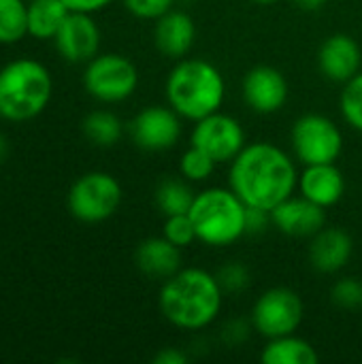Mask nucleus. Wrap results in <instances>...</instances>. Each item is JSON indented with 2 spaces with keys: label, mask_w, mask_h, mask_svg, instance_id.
<instances>
[{
  "label": "nucleus",
  "mask_w": 362,
  "mask_h": 364,
  "mask_svg": "<svg viewBox=\"0 0 362 364\" xmlns=\"http://www.w3.org/2000/svg\"><path fill=\"white\" fill-rule=\"evenodd\" d=\"M228 186L247 207L271 211L294 194L299 171L282 147L256 141L247 143L230 162Z\"/></svg>",
  "instance_id": "1"
},
{
  "label": "nucleus",
  "mask_w": 362,
  "mask_h": 364,
  "mask_svg": "<svg viewBox=\"0 0 362 364\" xmlns=\"http://www.w3.org/2000/svg\"><path fill=\"white\" fill-rule=\"evenodd\" d=\"M160 311L179 331H203L211 326L224 305V288L218 275L205 269H179L164 279L158 296Z\"/></svg>",
  "instance_id": "2"
},
{
  "label": "nucleus",
  "mask_w": 362,
  "mask_h": 364,
  "mask_svg": "<svg viewBox=\"0 0 362 364\" xmlns=\"http://www.w3.org/2000/svg\"><path fill=\"white\" fill-rule=\"evenodd\" d=\"M166 102L181 117L198 122L222 109L226 98V81L222 73L207 60H179L164 83Z\"/></svg>",
  "instance_id": "3"
},
{
  "label": "nucleus",
  "mask_w": 362,
  "mask_h": 364,
  "mask_svg": "<svg viewBox=\"0 0 362 364\" xmlns=\"http://www.w3.org/2000/svg\"><path fill=\"white\" fill-rule=\"evenodd\" d=\"M53 96L49 68L34 58H17L0 68V117L28 122L38 117Z\"/></svg>",
  "instance_id": "4"
},
{
  "label": "nucleus",
  "mask_w": 362,
  "mask_h": 364,
  "mask_svg": "<svg viewBox=\"0 0 362 364\" xmlns=\"http://www.w3.org/2000/svg\"><path fill=\"white\" fill-rule=\"evenodd\" d=\"M247 205L230 188H207L196 194L190 220L196 241L209 247H226L245 235Z\"/></svg>",
  "instance_id": "5"
},
{
  "label": "nucleus",
  "mask_w": 362,
  "mask_h": 364,
  "mask_svg": "<svg viewBox=\"0 0 362 364\" xmlns=\"http://www.w3.org/2000/svg\"><path fill=\"white\" fill-rule=\"evenodd\" d=\"M124 192L119 181L105 171L81 175L68 190L66 205L75 220L83 224H98L109 220L122 205Z\"/></svg>",
  "instance_id": "6"
},
{
  "label": "nucleus",
  "mask_w": 362,
  "mask_h": 364,
  "mask_svg": "<svg viewBox=\"0 0 362 364\" xmlns=\"http://www.w3.org/2000/svg\"><path fill=\"white\" fill-rule=\"evenodd\" d=\"M83 87L107 105L128 100L139 87V68L122 53H98L85 64Z\"/></svg>",
  "instance_id": "7"
},
{
  "label": "nucleus",
  "mask_w": 362,
  "mask_h": 364,
  "mask_svg": "<svg viewBox=\"0 0 362 364\" xmlns=\"http://www.w3.org/2000/svg\"><path fill=\"white\" fill-rule=\"evenodd\" d=\"M290 145L294 158L307 164L337 162L344 151V132L326 115L307 113L301 115L290 130Z\"/></svg>",
  "instance_id": "8"
},
{
  "label": "nucleus",
  "mask_w": 362,
  "mask_h": 364,
  "mask_svg": "<svg viewBox=\"0 0 362 364\" xmlns=\"http://www.w3.org/2000/svg\"><path fill=\"white\" fill-rule=\"evenodd\" d=\"M250 322L265 339L292 335L303 322V301L290 288H269L254 303Z\"/></svg>",
  "instance_id": "9"
},
{
  "label": "nucleus",
  "mask_w": 362,
  "mask_h": 364,
  "mask_svg": "<svg viewBox=\"0 0 362 364\" xmlns=\"http://www.w3.org/2000/svg\"><path fill=\"white\" fill-rule=\"evenodd\" d=\"M194 124L192 145L209 154L218 164L233 162L237 154L247 145L245 130L233 115L215 111Z\"/></svg>",
  "instance_id": "10"
},
{
  "label": "nucleus",
  "mask_w": 362,
  "mask_h": 364,
  "mask_svg": "<svg viewBox=\"0 0 362 364\" xmlns=\"http://www.w3.org/2000/svg\"><path fill=\"white\" fill-rule=\"evenodd\" d=\"M128 132L137 147L145 151H166L179 143L181 115L173 107H145L132 117Z\"/></svg>",
  "instance_id": "11"
},
{
  "label": "nucleus",
  "mask_w": 362,
  "mask_h": 364,
  "mask_svg": "<svg viewBox=\"0 0 362 364\" xmlns=\"http://www.w3.org/2000/svg\"><path fill=\"white\" fill-rule=\"evenodd\" d=\"M58 53L70 64H87L100 49V28L90 13L70 11L58 30L55 38Z\"/></svg>",
  "instance_id": "12"
},
{
  "label": "nucleus",
  "mask_w": 362,
  "mask_h": 364,
  "mask_svg": "<svg viewBox=\"0 0 362 364\" xmlns=\"http://www.w3.org/2000/svg\"><path fill=\"white\" fill-rule=\"evenodd\" d=\"M243 100L260 115L277 113L288 100V81L282 70L273 66H254L243 77Z\"/></svg>",
  "instance_id": "13"
},
{
  "label": "nucleus",
  "mask_w": 362,
  "mask_h": 364,
  "mask_svg": "<svg viewBox=\"0 0 362 364\" xmlns=\"http://www.w3.org/2000/svg\"><path fill=\"white\" fill-rule=\"evenodd\" d=\"M273 226L286 235L297 239H312L326 226V209L312 203L305 196H288L275 209H271Z\"/></svg>",
  "instance_id": "14"
},
{
  "label": "nucleus",
  "mask_w": 362,
  "mask_h": 364,
  "mask_svg": "<svg viewBox=\"0 0 362 364\" xmlns=\"http://www.w3.org/2000/svg\"><path fill=\"white\" fill-rule=\"evenodd\" d=\"M362 49L350 34H333L318 49V68L333 83H348L361 73Z\"/></svg>",
  "instance_id": "15"
},
{
  "label": "nucleus",
  "mask_w": 362,
  "mask_h": 364,
  "mask_svg": "<svg viewBox=\"0 0 362 364\" xmlns=\"http://www.w3.org/2000/svg\"><path fill=\"white\" fill-rule=\"evenodd\" d=\"M354 252V241L348 230L339 226H324L312 237L309 262L318 273L333 275L348 267Z\"/></svg>",
  "instance_id": "16"
},
{
  "label": "nucleus",
  "mask_w": 362,
  "mask_h": 364,
  "mask_svg": "<svg viewBox=\"0 0 362 364\" xmlns=\"http://www.w3.org/2000/svg\"><path fill=\"white\" fill-rule=\"evenodd\" d=\"M297 190L312 203L329 209L335 207L346 194V177L335 162L329 164H307L299 173Z\"/></svg>",
  "instance_id": "17"
},
{
  "label": "nucleus",
  "mask_w": 362,
  "mask_h": 364,
  "mask_svg": "<svg viewBox=\"0 0 362 364\" xmlns=\"http://www.w3.org/2000/svg\"><path fill=\"white\" fill-rule=\"evenodd\" d=\"M194 41H196V26L188 13L171 9L156 19L154 43L160 49V53L181 60L183 55L190 53Z\"/></svg>",
  "instance_id": "18"
},
{
  "label": "nucleus",
  "mask_w": 362,
  "mask_h": 364,
  "mask_svg": "<svg viewBox=\"0 0 362 364\" xmlns=\"http://www.w3.org/2000/svg\"><path fill=\"white\" fill-rule=\"evenodd\" d=\"M134 262L143 275L164 282L181 269V247L171 243L164 235L149 237L139 243Z\"/></svg>",
  "instance_id": "19"
},
{
  "label": "nucleus",
  "mask_w": 362,
  "mask_h": 364,
  "mask_svg": "<svg viewBox=\"0 0 362 364\" xmlns=\"http://www.w3.org/2000/svg\"><path fill=\"white\" fill-rule=\"evenodd\" d=\"M68 13L64 0H28V34L38 41H53Z\"/></svg>",
  "instance_id": "20"
},
{
  "label": "nucleus",
  "mask_w": 362,
  "mask_h": 364,
  "mask_svg": "<svg viewBox=\"0 0 362 364\" xmlns=\"http://www.w3.org/2000/svg\"><path fill=\"white\" fill-rule=\"evenodd\" d=\"M260 360L265 364H318L320 356L309 341L292 333V335L267 339Z\"/></svg>",
  "instance_id": "21"
},
{
  "label": "nucleus",
  "mask_w": 362,
  "mask_h": 364,
  "mask_svg": "<svg viewBox=\"0 0 362 364\" xmlns=\"http://www.w3.org/2000/svg\"><path fill=\"white\" fill-rule=\"evenodd\" d=\"M194 198L196 192L192 190V183L183 177H169L160 181V186L156 188V205L164 218L190 213Z\"/></svg>",
  "instance_id": "22"
},
{
  "label": "nucleus",
  "mask_w": 362,
  "mask_h": 364,
  "mask_svg": "<svg viewBox=\"0 0 362 364\" xmlns=\"http://www.w3.org/2000/svg\"><path fill=\"white\" fill-rule=\"evenodd\" d=\"M81 128H83L85 139L96 147H113L124 134L122 119L107 109H98V111L87 113Z\"/></svg>",
  "instance_id": "23"
},
{
  "label": "nucleus",
  "mask_w": 362,
  "mask_h": 364,
  "mask_svg": "<svg viewBox=\"0 0 362 364\" xmlns=\"http://www.w3.org/2000/svg\"><path fill=\"white\" fill-rule=\"evenodd\" d=\"M28 34V2L0 0V45H13Z\"/></svg>",
  "instance_id": "24"
},
{
  "label": "nucleus",
  "mask_w": 362,
  "mask_h": 364,
  "mask_svg": "<svg viewBox=\"0 0 362 364\" xmlns=\"http://www.w3.org/2000/svg\"><path fill=\"white\" fill-rule=\"evenodd\" d=\"M218 162L205 154L203 149L190 145V149H186L179 158V173L183 179H188L190 183H196V181H205L213 175Z\"/></svg>",
  "instance_id": "25"
},
{
  "label": "nucleus",
  "mask_w": 362,
  "mask_h": 364,
  "mask_svg": "<svg viewBox=\"0 0 362 364\" xmlns=\"http://www.w3.org/2000/svg\"><path fill=\"white\" fill-rule=\"evenodd\" d=\"M339 107L348 126L362 132V70L354 75L348 83H344Z\"/></svg>",
  "instance_id": "26"
},
{
  "label": "nucleus",
  "mask_w": 362,
  "mask_h": 364,
  "mask_svg": "<svg viewBox=\"0 0 362 364\" xmlns=\"http://www.w3.org/2000/svg\"><path fill=\"white\" fill-rule=\"evenodd\" d=\"M162 235L175 243L177 247H188L190 243L196 241V230L190 220V213H179V215H169L162 226Z\"/></svg>",
  "instance_id": "27"
},
{
  "label": "nucleus",
  "mask_w": 362,
  "mask_h": 364,
  "mask_svg": "<svg viewBox=\"0 0 362 364\" xmlns=\"http://www.w3.org/2000/svg\"><path fill=\"white\" fill-rule=\"evenodd\" d=\"M331 301L339 309L362 307V284L356 277H341L331 288Z\"/></svg>",
  "instance_id": "28"
},
{
  "label": "nucleus",
  "mask_w": 362,
  "mask_h": 364,
  "mask_svg": "<svg viewBox=\"0 0 362 364\" xmlns=\"http://www.w3.org/2000/svg\"><path fill=\"white\" fill-rule=\"evenodd\" d=\"M218 279H220L224 292H243L250 286V271L241 262H230L220 269Z\"/></svg>",
  "instance_id": "29"
},
{
  "label": "nucleus",
  "mask_w": 362,
  "mask_h": 364,
  "mask_svg": "<svg viewBox=\"0 0 362 364\" xmlns=\"http://www.w3.org/2000/svg\"><path fill=\"white\" fill-rule=\"evenodd\" d=\"M175 0H124V6L139 19H158L173 9Z\"/></svg>",
  "instance_id": "30"
},
{
  "label": "nucleus",
  "mask_w": 362,
  "mask_h": 364,
  "mask_svg": "<svg viewBox=\"0 0 362 364\" xmlns=\"http://www.w3.org/2000/svg\"><path fill=\"white\" fill-rule=\"evenodd\" d=\"M269 226H273L271 211L256 209V207H247V215H245V235H262V232H267Z\"/></svg>",
  "instance_id": "31"
},
{
  "label": "nucleus",
  "mask_w": 362,
  "mask_h": 364,
  "mask_svg": "<svg viewBox=\"0 0 362 364\" xmlns=\"http://www.w3.org/2000/svg\"><path fill=\"white\" fill-rule=\"evenodd\" d=\"M250 331H254L252 322L247 324V322H241V320H230V322L224 326L222 337H224V341H228L230 346H237V343H241V341L247 339Z\"/></svg>",
  "instance_id": "32"
},
{
  "label": "nucleus",
  "mask_w": 362,
  "mask_h": 364,
  "mask_svg": "<svg viewBox=\"0 0 362 364\" xmlns=\"http://www.w3.org/2000/svg\"><path fill=\"white\" fill-rule=\"evenodd\" d=\"M113 0H64V4L70 9V11H77V13H98L102 9H107Z\"/></svg>",
  "instance_id": "33"
},
{
  "label": "nucleus",
  "mask_w": 362,
  "mask_h": 364,
  "mask_svg": "<svg viewBox=\"0 0 362 364\" xmlns=\"http://www.w3.org/2000/svg\"><path fill=\"white\" fill-rule=\"evenodd\" d=\"M188 354L177 348H164L154 356V364H186Z\"/></svg>",
  "instance_id": "34"
},
{
  "label": "nucleus",
  "mask_w": 362,
  "mask_h": 364,
  "mask_svg": "<svg viewBox=\"0 0 362 364\" xmlns=\"http://www.w3.org/2000/svg\"><path fill=\"white\" fill-rule=\"evenodd\" d=\"M294 2H297V6H299V9H303V11H309V13H312V11H320L329 0H294Z\"/></svg>",
  "instance_id": "35"
},
{
  "label": "nucleus",
  "mask_w": 362,
  "mask_h": 364,
  "mask_svg": "<svg viewBox=\"0 0 362 364\" xmlns=\"http://www.w3.org/2000/svg\"><path fill=\"white\" fill-rule=\"evenodd\" d=\"M9 151H11V145H9V139L0 132V162H4L6 160V156H9Z\"/></svg>",
  "instance_id": "36"
},
{
  "label": "nucleus",
  "mask_w": 362,
  "mask_h": 364,
  "mask_svg": "<svg viewBox=\"0 0 362 364\" xmlns=\"http://www.w3.org/2000/svg\"><path fill=\"white\" fill-rule=\"evenodd\" d=\"M254 2H258V4H271V2H275V0H254Z\"/></svg>",
  "instance_id": "37"
}]
</instances>
